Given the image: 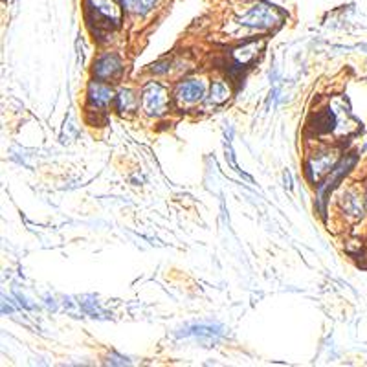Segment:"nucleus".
I'll return each mask as SVG.
<instances>
[{"label": "nucleus", "instance_id": "7ed1b4c3", "mask_svg": "<svg viewBox=\"0 0 367 367\" xmlns=\"http://www.w3.org/2000/svg\"><path fill=\"white\" fill-rule=\"evenodd\" d=\"M142 107L149 116H162L169 109V94L160 83H149L142 90Z\"/></svg>", "mask_w": 367, "mask_h": 367}, {"label": "nucleus", "instance_id": "4468645a", "mask_svg": "<svg viewBox=\"0 0 367 367\" xmlns=\"http://www.w3.org/2000/svg\"><path fill=\"white\" fill-rule=\"evenodd\" d=\"M151 70H153L154 74H164V72L169 70V61L156 63V65H153V68H151Z\"/></svg>", "mask_w": 367, "mask_h": 367}, {"label": "nucleus", "instance_id": "20e7f679", "mask_svg": "<svg viewBox=\"0 0 367 367\" xmlns=\"http://www.w3.org/2000/svg\"><path fill=\"white\" fill-rule=\"evenodd\" d=\"M338 154L336 151H319V153L312 154L307 162V175L312 182H318L324 175H327L329 171H332L336 167Z\"/></svg>", "mask_w": 367, "mask_h": 367}, {"label": "nucleus", "instance_id": "f8f14e48", "mask_svg": "<svg viewBox=\"0 0 367 367\" xmlns=\"http://www.w3.org/2000/svg\"><path fill=\"white\" fill-rule=\"evenodd\" d=\"M116 100H118L119 112H127V110H132L136 107L134 94H132L131 90H127V88H123L118 96H116Z\"/></svg>", "mask_w": 367, "mask_h": 367}, {"label": "nucleus", "instance_id": "1a4fd4ad", "mask_svg": "<svg viewBox=\"0 0 367 367\" xmlns=\"http://www.w3.org/2000/svg\"><path fill=\"white\" fill-rule=\"evenodd\" d=\"M262 48V43H250L240 46V48L233 50V59L239 66H246L250 63H254L259 55V50Z\"/></svg>", "mask_w": 367, "mask_h": 367}, {"label": "nucleus", "instance_id": "423d86ee", "mask_svg": "<svg viewBox=\"0 0 367 367\" xmlns=\"http://www.w3.org/2000/svg\"><path fill=\"white\" fill-rule=\"evenodd\" d=\"M204 92L206 87L202 81H198V79H189V81H184V83H180L179 87H176L175 97L179 103H188V105H191V103H197V101H201L202 97H204Z\"/></svg>", "mask_w": 367, "mask_h": 367}, {"label": "nucleus", "instance_id": "6e6552de", "mask_svg": "<svg viewBox=\"0 0 367 367\" xmlns=\"http://www.w3.org/2000/svg\"><path fill=\"white\" fill-rule=\"evenodd\" d=\"M114 90L105 83H100V81H92L90 87H88V100H90L92 105L100 107V109H105L107 105H110L114 101Z\"/></svg>", "mask_w": 367, "mask_h": 367}, {"label": "nucleus", "instance_id": "0eeeda50", "mask_svg": "<svg viewBox=\"0 0 367 367\" xmlns=\"http://www.w3.org/2000/svg\"><path fill=\"white\" fill-rule=\"evenodd\" d=\"M122 61H119L118 55L114 53H107V55L100 57L96 61V66H94V74L100 81H105V79H114L122 74Z\"/></svg>", "mask_w": 367, "mask_h": 367}, {"label": "nucleus", "instance_id": "ddd939ff", "mask_svg": "<svg viewBox=\"0 0 367 367\" xmlns=\"http://www.w3.org/2000/svg\"><path fill=\"white\" fill-rule=\"evenodd\" d=\"M230 97V88L228 85H224L223 81H215L211 85V103H224V101Z\"/></svg>", "mask_w": 367, "mask_h": 367}, {"label": "nucleus", "instance_id": "9d476101", "mask_svg": "<svg viewBox=\"0 0 367 367\" xmlns=\"http://www.w3.org/2000/svg\"><path fill=\"white\" fill-rule=\"evenodd\" d=\"M341 206H344V211L349 215L351 219H360L363 215V204L358 197L354 195H346L344 201H341Z\"/></svg>", "mask_w": 367, "mask_h": 367}, {"label": "nucleus", "instance_id": "39448f33", "mask_svg": "<svg viewBox=\"0 0 367 367\" xmlns=\"http://www.w3.org/2000/svg\"><path fill=\"white\" fill-rule=\"evenodd\" d=\"M356 164V154H351V156L344 158L340 164H336V167L332 169V175L329 176V180L325 184H321L318 189V202H319V211L324 213V204L325 201H327V193L332 191V189L336 188L338 180L341 179V176L346 175L347 171L351 169V167Z\"/></svg>", "mask_w": 367, "mask_h": 367}, {"label": "nucleus", "instance_id": "9b49d317", "mask_svg": "<svg viewBox=\"0 0 367 367\" xmlns=\"http://www.w3.org/2000/svg\"><path fill=\"white\" fill-rule=\"evenodd\" d=\"M154 2L156 0H122L123 8H127L129 11H134V14L145 15L153 9Z\"/></svg>", "mask_w": 367, "mask_h": 367}, {"label": "nucleus", "instance_id": "f257e3e1", "mask_svg": "<svg viewBox=\"0 0 367 367\" xmlns=\"http://www.w3.org/2000/svg\"><path fill=\"white\" fill-rule=\"evenodd\" d=\"M87 17L94 33H100L101 30L110 31L119 26L122 22V6L116 0H87Z\"/></svg>", "mask_w": 367, "mask_h": 367}, {"label": "nucleus", "instance_id": "f03ea898", "mask_svg": "<svg viewBox=\"0 0 367 367\" xmlns=\"http://www.w3.org/2000/svg\"><path fill=\"white\" fill-rule=\"evenodd\" d=\"M284 21V14L280 8L267 4V2H257L250 8L246 15L239 18L240 26L257 28V30H272V28L281 26Z\"/></svg>", "mask_w": 367, "mask_h": 367}]
</instances>
